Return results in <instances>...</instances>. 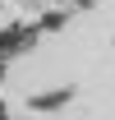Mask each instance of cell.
<instances>
[{
  "label": "cell",
  "instance_id": "cell-1",
  "mask_svg": "<svg viewBox=\"0 0 115 120\" xmlns=\"http://www.w3.org/2000/svg\"><path fill=\"white\" fill-rule=\"evenodd\" d=\"M69 102H74V88H69V83L55 88V92H32V97H28L32 111H55V106H69Z\"/></svg>",
  "mask_w": 115,
  "mask_h": 120
}]
</instances>
